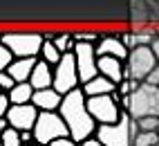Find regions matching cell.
Masks as SVG:
<instances>
[{"label":"cell","instance_id":"6da1fadb","mask_svg":"<svg viewBox=\"0 0 159 146\" xmlns=\"http://www.w3.org/2000/svg\"><path fill=\"white\" fill-rule=\"evenodd\" d=\"M58 112H61V117L65 119L67 128H70V137L76 144L97 135L99 124H97V119L92 117V112L88 108V97H85V92H83V88H76V90L67 92V95L63 97V103H61Z\"/></svg>","mask_w":159,"mask_h":146},{"label":"cell","instance_id":"7a4b0ae2","mask_svg":"<svg viewBox=\"0 0 159 146\" xmlns=\"http://www.w3.org/2000/svg\"><path fill=\"white\" fill-rule=\"evenodd\" d=\"M0 43L7 45L16 54V59H27V56H40V49L45 43L43 29H5L0 36Z\"/></svg>","mask_w":159,"mask_h":146},{"label":"cell","instance_id":"3957f363","mask_svg":"<svg viewBox=\"0 0 159 146\" xmlns=\"http://www.w3.org/2000/svg\"><path fill=\"white\" fill-rule=\"evenodd\" d=\"M137 130H139L137 119L128 110H123L119 121H114V124H99L94 137L101 139L105 146H134Z\"/></svg>","mask_w":159,"mask_h":146},{"label":"cell","instance_id":"277c9868","mask_svg":"<svg viewBox=\"0 0 159 146\" xmlns=\"http://www.w3.org/2000/svg\"><path fill=\"white\" fill-rule=\"evenodd\" d=\"M121 108L128 110L134 119L146 117V115L159 117V86H155L150 81H141L139 88H137L132 95L123 97Z\"/></svg>","mask_w":159,"mask_h":146},{"label":"cell","instance_id":"5b68a950","mask_svg":"<svg viewBox=\"0 0 159 146\" xmlns=\"http://www.w3.org/2000/svg\"><path fill=\"white\" fill-rule=\"evenodd\" d=\"M34 137H36V144L49 146L54 139L70 137V128L58 110H40L34 126Z\"/></svg>","mask_w":159,"mask_h":146},{"label":"cell","instance_id":"8992f818","mask_svg":"<svg viewBox=\"0 0 159 146\" xmlns=\"http://www.w3.org/2000/svg\"><path fill=\"white\" fill-rule=\"evenodd\" d=\"M157 65H159V61L155 56L152 47L150 45H139V47L130 49L128 59H125V79L146 81Z\"/></svg>","mask_w":159,"mask_h":146},{"label":"cell","instance_id":"52a82bcc","mask_svg":"<svg viewBox=\"0 0 159 146\" xmlns=\"http://www.w3.org/2000/svg\"><path fill=\"white\" fill-rule=\"evenodd\" d=\"M54 88L61 95H67V92L81 88V77H79V68H76V56L74 52L63 54L61 63L54 65Z\"/></svg>","mask_w":159,"mask_h":146},{"label":"cell","instance_id":"ba28073f","mask_svg":"<svg viewBox=\"0 0 159 146\" xmlns=\"http://www.w3.org/2000/svg\"><path fill=\"white\" fill-rule=\"evenodd\" d=\"M74 56H76L81 86L99 74V54H97V45L94 43H83V40H79L76 47H74Z\"/></svg>","mask_w":159,"mask_h":146},{"label":"cell","instance_id":"9c48e42d","mask_svg":"<svg viewBox=\"0 0 159 146\" xmlns=\"http://www.w3.org/2000/svg\"><path fill=\"white\" fill-rule=\"evenodd\" d=\"M88 108L92 112V117L97 119V124H114L121 117V103L114 101L112 95H97V97H88Z\"/></svg>","mask_w":159,"mask_h":146},{"label":"cell","instance_id":"30bf717a","mask_svg":"<svg viewBox=\"0 0 159 146\" xmlns=\"http://www.w3.org/2000/svg\"><path fill=\"white\" fill-rule=\"evenodd\" d=\"M38 115H40V110L34 103H14L5 117L9 119V126H14L18 130H34Z\"/></svg>","mask_w":159,"mask_h":146},{"label":"cell","instance_id":"8fae6325","mask_svg":"<svg viewBox=\"0 0 159 146\" xmlns=\"http://www.w3.org/2000/svg\"><path fill=\"white\" fill-rule=\"evenodd\" d=\"M97 54H108V56H116V59H121L125 61L130 54V49L123 45V40L119 38V34H101L99 38V43H97Z\"/></svg>","mask_w":159,"mask_h":146},{"label":"cell","instance_id":"7c38bea8","mask_svg":"<svg viewBox=\"0 0 159 146\" xmlns=\"http://www.w3.org/2000/svg\"><path fill=\"white\" fill-rule=\"evenodd\" d=\"M99 74L112 79L114 83H121L125 79V61L116 59V56L101 54L99 56Z\"/></svg>","mask_w":159,"mask_h":146},{"label":"cell","instance_id":"4fadbf2b","mask_svg":"<svg viewBox=\"0 0 159 146\" xmlns=\"http://www.w3.org/2000/svg\"><path fill=\"white\" fill-rule=\"evenodd\" d=\"M29 83H31V86H34L36 90L54 88V65L47 63V61H43V59H38V61H36L34 72H31Z\"/></svg>","mask_w":159,"mask_h":146},{"label":"cell","instance_id":"5bb4252c","mask_svg":"<svg viewBox=\"0 0 159 146\" xmlns=\"http://www.w3.org/2000/svg\"><path fill=\"white\" fill-rule=\"evenodd\" d=\"M63 97L56 88H43V90H36L34 92V99L31 103L38 108V110H58L61 103H63Z\"/></svg>","mask_w":159,"mask_h":146},{"label":"cell","instance_id":"9a60e30c","mask_svg":"<svg viewBox=\"0 0 159 146\" xmlns=\"http://www.w3.org/2000/svg\"><path fill=\"white\" fill-rule=\"evenodd\" d=\"M119 83H114L112 79L103 77V74H97L94 79H90L88 83H83V92H85V97H97V95H112L116 90Z\"/></svg>","mask_w":159,"mask_h":146},{"label":"cell","instance_id":"2e32d148","mask_svg":"<svg viewBox=\"0 0 159 146\" xmlns=\"http://www.w3.org/2000/svg\"><path fill=\"white\" fill-rule=\"evenodd\" d=\"M36 56H27V59H16L11 65H9L5 72H9L18 83H23V81H29L31 79V72H34L36 68Z\"/></svg>","mask_w":159,"mask_h":146},{"label":"cell","instance_id":"e0dca14e","mask_svg":"<svg viewBox=\"0 0 159 146\" xmlns=\"http://www.w3.org/2000/svg\"><path fill=\"white\" fill-rule=\"evenodd\" d=\"M34 92L36 88L29 81H23V83H16L14 90H9V99H11V103H31Z\"/></svg>","mask_w":159,"mask_h":146},{"label":"cell","instance_id":"ac0fdd59","mask_svg":"<svg viewBox=\"0 0 159 146\" xmlns=\"http://www.w3.org/2000/svg\"><path fill=\"white\" fill-rule=\"evenodd\" d=\"M52 40L56 43V47L63 52V54L74 52V47H76V36H74V32H67V29H58Z\"/></svg>","mask_w":159,"mask_h":146},{"label":"cell","instance_id":"d6986e66","mask_svg":"<svg viewBox=\"0 0 159 146\" xmlns=\"http://www.w3.org/2000/svg\"><path fill=\"white\" fill-rule=\"evenodd\" d=\"M38 59L47 61V63H52V65H58V63H61V59H63V52L56 47L54 40H47V38H45L43 49H40V56H38Z\"/></svg>","mask_w":159,"mask_h":146},{"label":"cell","instance_id":"ffe728a7","mask_svg":"<svg viewBox=\"0 0 159 146\" xmlns=\"http://www.w3.org/2000/svg\"><path fill=\"white\" fill-rule=\"evenodd\" d=\"M132 29L137 34V43H139V45H150L155 40V36H157V27L148 25V23L146 25H134Z\"/></svg>","mask_w":159,"mask_h":146},{"label":"cell","instance_id":"44dd1931","mask_svg":"<svg viewBox=\"0 0 159 146\" xmlns=\"http://www.w3.org/2000/svg\"><path fill=\"white\" fill-rule=\"evenodd\" d=\"M159 144V130H137L134 146H155Z\"/></svg>","mask_w":159,"mask_h":146},{"label":"cell","instance_id":"7402d4cb","mask_svg":"<svg viewBox=\"0 0 159 146\" xmlns=\"http://www.w3.org/2000/svg\"><path fill=\"white\" fill-rule=\"evenodd\" d=\"M0 146H23V137H20V130L14 126H7L2 130V144Z\"/></svg>","mask_w":159,"mask_h":146},{"label":"cell","instance_id":"603a6c76","mask_svg":"<svg viewBox=\"0 0 159 146\" xmlns=\"http://www.w3.org/2000/svg\"><path fill=\"white\" fill-rule=\"evenodd\" d=\"M14 61H16V54H14V52L9 49L7 45L0 43V72H5L9 65L14 63Z\"/></svg>","mask_w":159,"mask_h":146},{"label":"cell","instance_id":"cb8c5ba5","mask_svg":"<svg viewBox=\"0 0 159 146\" xmlns=\"http://www.w3.org/2000/svg\"><path fill=\"white\" fill-rule=\"evenodd\" d=\"M137 126H139V130H159V117H155V115L139 117L137 119Z\"/></svg>","mask_w":159,"mask_h":146},{"label":"cell","instance_id":"d4e9b609","mask_svg":"<svg viewBox=\"0 0 159 146\" xmlns=\"http://www.w3.org/2000/svg\"><path fill=\"white\" fill-rule=\"evenodd\" d=\"M119 38L123 40V45L128 47V49L139 47V43H137V34H134V29H123V32H119Z\"/></svg>","mask_w":159,"mask_h":146},{"label":"cell","instance_id":"484cf974","mask_svg":"<svg viewBox=\"0 0 159 146\" xmlns=\"http://www.w3.org/2000/svg\"><path fill=\"white\" fill-rule=\"evenodd\" d=\"M16 79L11 77V74H9V72H0V88H2L5 92H9V90H14L16 88Z\"/></svg>","mask_w":159,"mask_h":146},{"label":"cell","instance_id":"4316f807","mask_svg":"<svg viewBox=\"0 0 159 146\" xmlns=\"http://www.w3.org/2000/svg\"><path fill=\"white\" fill-rule=\"evenodd\" d=\"M49 146H79V144L74 142L72 137H61V139H54Z\"/></svg>","mask_w":159,"mask_h":146},{"label":"cell","instance_id":"83f0119b","mask_svg":"<svg viewBox=\"0 0 159 146\" xmlns=\"http://www.w3.org/2000/svg\"><path fill=\"white\" fill-rule=\"evenodd\" d=\"M79 146H105L101 139H97V137H90V139H83V142H79Z\"/></svg>","mask_w":159,"mask_h":146},{"label":"cell","instance_id":"f1b7e54d","mask_svg":"<svg viewBox=\"0 0 159 146\" xmlns=\"http://www.w3.org/2000/svg\"><path fill=\"white\" fill-rule=\"evenodd\" d=\"M150 47H152L155 56H157V61H159V27H157V36H155V40H152V43H150Z\"/></svg>","mask_w":159,"mask_h":146},{"label":"cell","instance_id":"f546056e","mask_svg":"<svg viewBox=\"0 0 159 146\" xmlns=\"http://www.w3.org/2000/svg\"><path fill=\"white\" fill-rule=\"evenodd\" d=\"M146 81H150V83H155V86H159V65H157V68L152 70V74L148 77Z\"/></svg>","mask_w":159,"mask_h":146},{"label":"cell","instance_id":"4dcf8cb0","mask_svg":"<svg viewBox=\"0 0 159 146\" xmlns=\"http://www.w3.org/2000/svg\"><path fill=\"white\" fill-rule=\"evenodd\" d=\"M23 146H43V144H36V142H34V144H23Z\"/></svg>","mask_w":159,"mask_h":146},{"label":"cell","instance_id":"1f68e13d","mask_svg":"<svg viewBox=\"0 0 159 146\" xmlns=\"http://www.w3.org/2000/svg\"><path fill=\"white\" fill-rule=\"evenodd\" d=\"M155 146H159V144H155Z\"/></svg>","mask_w":159,"mask_h":146}]
</instances>
